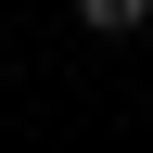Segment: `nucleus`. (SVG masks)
Returning <instances> with one entry per match:
<instances>
[{
	"label": "nucleus",
	"instance_id": "obj_1",
	"mask_svg": "<svg viewBox=\"0 0 153 153\" xmlns=\"http://www.w3.org/2000/svg\"><path fill=\"white\" fill-rule=\"evenodd\" d=\"M76 26H89V38H140V26H153V0H76Z\"/></svg>",
	"mask_w": 153,
	"mask_h": 153
}]
</instances>
